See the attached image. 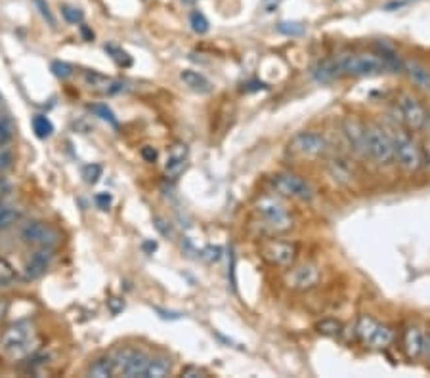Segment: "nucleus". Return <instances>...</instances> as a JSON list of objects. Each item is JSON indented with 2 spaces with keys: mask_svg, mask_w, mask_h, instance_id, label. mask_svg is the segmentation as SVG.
<instances>
[{
  "mask_svg": "<svg viewBox=\"0 0 430 378\" xmlns=\"http://www.w3.org/2000/svg\"><path fill=\"white\" fill-rule=\"evenodd\" d=\"M424 352L430 356V336L429 338H424Z\"/></svg>",
  "mask_w": 430,
  "mask_h": 378,
  "instance_id": "5fc2aeb1",
  "label": "nucleus"
},
{
  "mask_svg": "<svg viewBox=\"0 0 430 378\" xmlns=\"http://www.w3.org/2000/svg\"><path fill=\"white\" fill-rule=\"evenodd\" d=\"M184 2H190V4H192V2H197V0H184Z\"/></svg>",
  "mask_w": 430,
  "mask_h": 378,
  "instance_id": "6e6d98bb",
  "label": "nucleus"
},
{
  "mask_svg": "<svg viewBox=\"0 0 430 378\" xmlns=\"http://www.w3.org/2000/svg\"><path fill=\"white\" fill-rule=\"evenodd\" d=\"M321 279V269L316 264H300V266H291L287 274L283 277L285 287L291 290H310Z\"/></svg>",
  "mask_w": 430,
  "mask_h": 378,
  "instance_id": "1a4fd4ad",
  "label": "nucleus"
},
{
  "mask_svg": "<svg viewBox=\"0 0 430 378\" xmlns=\"http://www.w3.org/2000/svg\"><path fill=\"white\" fill-rule=\"evenodd\" d=\"M203 256H205L208 262H218V260L222 258V249H220V246L210 245L203 251Z\"/></svg>",
  "mask_w": 430,
  "mask_h": 378,
  "instance_id": "37998d69",
  "label": "nucleus"
},
{
  "mask_svg": "<svg viewBox=\"0 0 430 378\" xmlns=\"http://www.w3.org/2000/svg\"><path fill=\"white\" fill-rule=\"evenodd\" d=\"M180 79L184 82L185 86L193 92H199V94H207L210 92V81H208L205 74L197 73V71H192V69H185L180 73Z\"/></svg>",
  "mask_w": 430,
  "mask_h": 378,
  "instance_id": "4be33fe9",
  "label": "nucleus"
},
{
  "mask_svg": "<svg viewBox=\"0 0 430 378\" xmlns=\"http://www.w3.org/2000/svg\"><path fill=\"white\" fill-rule=\"evenodd\" d=\"M0 207H2V205H0Z\"/></svg>",
  "mask_w": 430,
  "mask_h": 378,
  "instance_id": "4d7b16f0",
  "label": "nucleus"
},
{
  "mask_svg": "<svg viewBox=\"0 0 430 378\" xmlns=\"http://www.w3.org/2000/svg\"><path fill=\"white\" fill-rule=\"evenodd\" d=\"M264 2V8H266V12H274L275 8L279 6V2L282 0H262Z\"/></svg>",
  "mask_w": 430,
  "mask_h": 378,
  "instance_id": "09e8293b",
  "label": "nucleus"
},
{
  "mask_svg": "<svg viewBox=\"0 0 430 378\" xmlns=\"http://www.w3.org/2000/svg\"><path fill=\"white\" fill-rule=\"evenodd\" d=\"M185 163H187V145L185 143H174L169 149V155H167V161H164V176L171 180L178 178L180 174L184 172Z\"/></svg>",
  "mask_w": 430,
  "mask_h": 378,
  "instance_id": "4468645a",
  "label": "nucleus"
},
{
  "mask_svg": "<svg viewBox=\"0 0 430 378\" xmlns=\"http://www.w3.org/2000/svg\"><path fill=\"white\" fill-rule=\"evenodd\" d=\"M89 109L92 113H94L96 117H100V119H102V120H105L107 125H112L113 128H115V130L119 128V120H117V117L113 115L112 109H109V107H107V105H105V104H94V105H90Z\"/></svg>",
  "mask_w": 430,
  "mask_h": 378,
  "instance_id": "cd10ccee",
  "label": "nucleus"
},
{
  "mask_svg": "<svg viewBox=\"0 0 430 378\" xmlns=\"http://www.w3.org/2000/svg\"><path fill=\"white\" fill-rule=\"evenodd\" d=\"M50 260H52V249H38L37 252H33V256L29 258V262H27L25 267H23L25 279H27V281L40 279V277L48 271Z\"/></svg>",
  "mask_w": 430,
  "mask_h": 378,
  "instance_id": "ddd939ff",
  "label": "nucleus"
},
{
  "mask_svg": "<svg viewBox=\"0 0 430 378\" xmlns=\"http://www.w3.org/2000/svg\"><path fill=\"white\" fill-rule=\"evenodd\" d=\"M86 375L89 377H94V378H107V377H113L115 372H113V363H112V357H100V359H96V361H92L89 367V371H86Z\"/></svg>",
  "mask_w": 430,
  "mask_h": 378,
  "instance_id": "393cba45",
  "label": "nucleus"
},
{
  "mask_svg": "<svg viewBox=\"0 0 430 378\" xmlns=\"http://www.w3.org/2000/svg\"><path fill=\"white\" fill-rule=\"evenodd\" d=\"M102 174H104L102 164L92 163V164H86V166H82V178H84V182H86L89 186L98 184V180L102 178Z\"/></svg>",
  "mask_w": 430,
  "mask_h": 378,
  "instance_id": "c85d7f7f",
  "label": "nucleus"
},
{
  "mask_svg": "<svg viewBox=\"0 0 430 378\" xmlns=\"http://www.w3.org/2000/svg\"><path fill=\"white\" fill-rule=\"evenodd\" d=\"M367 155L383 166L394 163L392 138L381 125H367Z\"/></svg>",
  "mask_w": 430,
  "mask_h": 378,
  "instance_id": "423d86ee",
  "label": "nucleus"
},
{
  "mask_svg": "<svg viewBox=\"0 0 430 378\" xmlns=\"http://www.w3.org/2000/svg\"><path fill=\"white\" fill-rule=\"evenodd\" d=\"M144 249L148 252H153L157 249V243H151V241H148V243H144Z\"/></svg>",
  "mask_w": 430,
  "mask_h": 378,
  "instance_id": "864d4df0",
  "label": "nucleus"
},
{
  "mask_svg": "<svg viewBox=\"0 0 430 378\" xmlns=\"http://www.w3.org/2000/svg\"><path fill=\"white\" fill-rule=\"evenodd\" d=\"M31 126H33L35 136L40 138V140H46V138H50L54 134L52 120L48 119L46 115H35V117L31 119Z\"/></svg>",
  "mask_w": 430,
  "mask_h": 378,
  "instance_id": "a878e982",
  "label": "nucleus"
},
{
  "mask_svg": "<svg viewBox=\"0 0 430 378\" xmlns=\"http://www.w3.org/2000/svg\"><path fill=\"white\" fill-rule=\"evenodd\" d=\"M272 187L279 197H287V199L300 200V203H310L314 199V189L306 182L305 178H300L293 172H277L272 176Z\"/></svg>",
  "mask_w": 430,
  "mask_h": 378,
  "instance_id": "39448f33",
  "label": "nucleus"
},
{
  "mask_svg": "<svg viewBox=\"0 0 430 378\" xmlns=\"http://www.w3.org/2000/svg\"><path fill=\"white\" fill-rule=\"evenodd\" d=\"M84 82L90 90H96L102 94H121L125 90V82L115 81L112 77H105V74L98 73V71H86L84 73Z\"/></svg>",
  "mask_w": 430,
  "mask_h": 378,
  "instance_id": "2eb2a0df",
  "label": "nucleus"
},
{
  "mask_svg": "<svg viewBox=\"0 0 430 378\" xmlns=\"http://www.w3.org/2000/svg\"><path fill=\"white\" fill-rule=\"evenodd\" d=\"M149 357L151 356H148V354H146V352H141V349H132L130 359H128L125 371H123V377L146 378V371H148V365H149Z\"/></svg>",
  "mask_w": 430,
  "mask_h": 378,
  "instance_id": "aec40b11",
  "label": "nucleus"
},
{
  "mask_svg": "<svg viewBox=\"0 0 430 378\" xmlns=\"http://www.w3.org/2000/svg\"><path fill=\"white\" fill-rule=\"evenodd\" d=\"M260 258L274 267H291L297 262L300 254V246L295 241L279 239L272 235L260 241L259 245Z\"/></svg>",
  "mask_w": 430,
  "mask_h": 378,
  "instance_id": "7ed1b4c3",
  "label": "nucleus"
},
{
  "mask_svg": "<svg viewBox=\"0 0 430 378\" xmlns=\"http://www.w3.org/2000/svg\"><path fill=\"white\" fill-rule=\"evenodd\" d=\"M52 73L56 74L58 79H61V81H66V79H69V77L73 74V67L66 63V61H54Z\"/></svg>",
  "mask_w": 430,
  "mask_h": 378,
  "instance_id": "58836bf2",
  "label": "nucleus"
},
{
  "mask_svg": "<svg viewBox=\"0 0 430 378\" xmlns=\"http://www.w3.org/2000/svg\"><path fill=\"white\" fill-rule=\"evenodd\" d=\"M327 143L325 136H321L318 132H312V130H305V132H298L297 136H293V140L289 141V149L293 153H297L306 159H316V157L325 155Z\"/></svg>",
  "mask_w": 430,
  "mask_h": 378,
  "instance_id": "9d476101",
  "label": "nucleus"
},
{
  "mask_svg": "<svg viewBox=\"0 0 430 378\" xmlns=\"http://www.w3.org/2000/svg\"><path fill=\"white\" fill-rule=\"evenodd\" d=\"M356 334L365 346L377 349L388 348L394 342V338H396V334H394L390 326L381 325L378 321H375L373 317H367V315H364L358 321Z\"/></svg>",
  "mask_w": 430,
  "mask_h": 378,
  "instance_id": "0eeeda50",
  "label": "nucleus"
},
{
  "mask_svg": "<svg viewBox=\"0 0 430 378\" xmlns=\"http://www.w3.org/2000/svg\"><path fill=\"white\" fill-rule=\"evenodd\" d=\"M33 4H35V8L38 10V14L45 17L46 23L52 25V27H56V17H54L52 10L48 6V2H46V0H33Z\"/></svg>",
  "mask_w": 430,
  "mask_h": 378,
  "instance_id": "e433bc0d",
  "label": "nucleus"
},
{
  "mask_svg": "<svg viewBox=\"0 0 430 378\" xmlns=\"http://www.w3.org/2000/svg\"><path fill=\"white\" fill-rule=\"evenodd\" d=\"M400 115L404 125L409 132H421L429 125V113L424 109V105L419 102V97L413 94H401L398 100Z\"/></svg>",
  "mask_w": 430,
  "mask_h": 378,
  "instance_id": "6e6552de",
  "label": "nucleus"
},
{
  "mask_svg": "<svg viewBox=\"0 0 430 378\" xmlns=\"http://www.w3.org/2000/svg\"><path fill=\"white\" fill-rule=\"evenodd\" d=\"M327 171L331 174V178H333L337 184H341V186H352L358 180L354 166H352L346 159H333V161H329Z\"/></svg>",
  "mask_w": 430,
  "mask_h": 378,
  "instance_id": "f3484780",
  "label": "nucleus"
},
{
  "mask_svg": "<svg viewBox=\"0 0 430 378\" xmlns=\"http://www.w3.org/2000/svg\"><path fill=\"white\" fill-rule=\"evenodd\" d=\"M394 145V163L406 172H417L424 163V153L417 140L406 130H394L390 134Z\"/></svg>",
  "mask_w": 430,
  "mask_h": 378,
  "instance_id": "f03ea898",
  "label": "nucleus"
},
{
  "mask_svg": "<svg viewBox=\"0 0 430 378\" xmlns=\"http://www.w3.org/2000/svg\"><path fill=\"white\" fill-rule=\"evenodd\" d=\"M38 349H40V338L33 334L27 340H23L20 342V344L12 346V348L4 349V354H6L12 361H22V359H29L33 354H37Z\"/></svg>",
  "mask_w": 430,
  "mask_h": 378,
  "instance_id": "6ab92c4d",
  "label": "nucleus"
},
{
  "mask_svg": "<svg viewBox=\"0 0 430 378\" xmlns=\"http://www.w3.org/2000/svg\"><path fill=\"white\" fill-rule=\"evenodd\" d=\"M107 308H109V312H112L113 315H117V313L125 310V302H123L121 298H112V300H107Z\"/></svg>",
  "mask_w": 430,
  "mask_h": 378,
  "instance_id": "a18cd8bd",
  "label": "nucleus"
},
{
  "mask_svg": "<svg viewBox=\"0 0 430 378\" xmlns=\"http://www.w3.org/2000/svg\"><path fill=\"white\" fill-rule=\"evenodd\" d=\"M404 71L408 73V77L415 86L424 90L430 88V69L423 65L421 61H406L404 63Z\"/></svg>",
  "mask_w": 430,
  "mask_h": 378,
  "instance_id": "412c9836",
  "label": "nucleus"
},
{
  "mask_svg": "<svg viewBox=\"0 0 430 378\" xmlns=\"http://www.w3.org/2000/svg\"><path fill=\"white\" fill-rule=\"evenodd\" d=\"M277 31L282 35H287V37H302L305 35V25L297 22H282L277 25Z\"/></svg>",
  "mask_w": 430,
  "mask_h": 378,
  "instance_id": "7c9ffc66",
  "label": "nucleus"
},
{
  "mask_svg": "<svg viewBox=\"0 0 430 378\" xmlns=\"http://www.w3.org/2000/svg\"><path fill=\"white\" fill-rule=\"evenodd\" d=\"M316 331L323 336H341L342 331H344V325H342L339 319L335 317H325L316 323Z\"/></svg>",
  "mask_w": 430,
  "mask_h": 378,
  "instance_id": "bb28decb",
  "label": "nucleus"
},
{
  "mask_svg": "<svg viewBox=\"0 0 430 378\" xmlns=\"http://www.w3.org/2000/svg\"><path fill=\"white\" fill-rule=\"evenodd\" d=\"M254 216L260 231L279 235L293 228V212L277 195H260L254 203Z\"/></svg>",
  "mask_w": 430,
  "mask_h": 378,
  "instance_id": "f257e3e1",
  "label": "nucleus"
},
{
  "mask_svg": "<svg viewBox=\"0 0 430 378\" xmlns=\"http://www.w3.org/2000/svg\"><path fill=\"white\" fill-rule=\"evenodd\" d=\"M33 334H35V331H33L31 323H15V325L8 326L4 334L0 336V346H2V349L12 348L15 344L31 338Z\"/></svg>",
  "mask_w": 430,
  "mask_h": 378,
  "instance_id": "a211bd4d",
  "label": "nucleus"
},
{
  "mask_svg": "<svg viewBox=\"0 0 430 378\" xmlns=\"http://www.w3.org/2000/svg\"><path fill=\"white\" fill-rule=\"evenodd\" d=\"M105 52L112 54L113 61H115V63H117L119 67H130V65H132V60H130V56H128L125 50H121L119 46L105 45Z\"/></svg>",
  "mask_w": 430,
  "mask_h": 378,
  "instance_id": "c756f323",
  "label": "nucleus"
},
{
  "mask_svg": "<svg viewBox=\"0 0 430 378\" xmlns=\"http://www.w3.org/2000/svg\"><path fill=\"white\" fill-rule=\"evenodd\" d=\"M14 138V123L12 119H0V148H6Z\"/></svg>",
  "mask_w": 430,
  "mask_h": 378,
  "instance_id": "72a5a7b5",
  "label": "nucleus"
},
{
  "mask_svg": "<svg viewBox=\"0 0 430 378\" xmlns=\"http://www.w3.org/2000/svg\"><path fill=\"white\" fill-rule=\"evenodd\" d=\"M81 33L82 37H84V40H92V38H94V33H92L86 25H81Z\"/></svg>",
  "mask_w": 430,
  "mask_h": 378,
  "instance_id": "3c124183",
  "label": "nucleus"
},
{
  "mask_svg": "<svg viewBox=\"0 0 430 378\" xmlns=\"http://www.w3.org/2000/svg\"><path fill=\"white\" fill-rule=\"evenodd\" d=\"M140 155L144 161H148V163H155L157 161V149L151 148V145H146V148H141Z\"/></svg>",
  "mask_w": 430,
  "mask_h": 378,
  "instance_id": "c03bdc74",
  "label": "nucleus"
},
{
  "mask_svg": "<svg viewBox=\"0 0 430 378\" xmlns=\"http://www.w3.org/2000/svg\"><path fill=\"white\" fill-rule=\"evenodd\" d=\"M342 134L348 141L350 149L356 155L369 157L367 155V125L364 120H360L358 117H344L342 119Z\"/></svg>",
  "mask_w": 430,
  "mask_h": 378,
  "instance_id": "f8f14e48",
  "label": "nucleus"
},
{
  "mask_svg": "<svg viewBox=\"0 0 430 378\" xmlns=\"http://www.w3.org/2000/svg\"><path fill=\"white\" fill-rule=\"evenodd\" d=\"M94 203H96L100 210H109V207H112V203H113L112 193H105V191L96 193V195H94Z\"/></svg>",
  "mask_w": 430,
  "mask_h": 378,
  "instance_id": "ea45409f",
  "label": "nucleus"
},
{
  "mask_svg": "<svg viewBox=\"0 0 430 378\" xmlns=\"http://www.w3.org/2000/svg\"><path fill=\"white\" fill-rule=\"evenodd\" d=\"M153 222H155L157 231H159L161 235H164V237H172V235H174V231H172V228H171V226H169V223L164 222L163 218H159V216H157V218H153Z\"/></svg>",
  "mask_w": 430,
  "mask_h": 378,
  "instance_id": "79ce46f5",
  "label": "nucleus"
},
{
  "mask_svg": "<svg viewBox=\"0 0 430 378\" xmlns=\"http://www.w3.org/2000/svg\"><path fill=\"white\" fill-rule=\"evenodd\" d=\"M180 375H182L184 378H203V377H207V371H205V369H201V367H197V365H187V367L182 369Z\"/></svg>",
  "mask_w": 430,
  "mask_h": 378,
  "instance_id": "a19ab883",
  "label": "nucleus"
},
{
  "mask_svg": "<svg viewBox=\"0 0 430 378\" xmlns=\"http://www.w3.org/2000/svg\"><path fill=\"white\" fill-rule=\"evenodd\" d=\"M61 15H63V19H66L67 23H71V25H79V23H82V19H84V14H82L81 10L73 6H61Z\"/></svg>",
  "mask_w": 430,
  "mask_h": 378,
  "instance_id": "c9c22d12",
  "label": "nucleus"
},
{
  "mask_svg": "<svg viewBox=\"0 0 430 378\" xmlns=\"http://www.w3.org/2000/svg\"><path fill=\"white\" fill-rule=\"evenodd\" d=\"M339 73L348 77H373L388 71L378 54H346L337 60Z\"/></svg>",
  "mask_w": 430,
  "mask_h": 378,
  "instance_id": "20e7f679",
  "label": "nucleus"
},
{
  "mask_svg": "<svg viewBox=\"0 0 430 378\" xmlns=\"http://www.w3.org/2000/svg\"><path fill=\"white\" fill-rule=\"evenodd\" d=\"M190 25H192V29L195 31V33H199V35H205L208 31V19L201 14L199 10H193L192 14H190Z\"/></svg>",
  "mask_w": 430,
  "mask_h": 378,
  "instance_id": "473e14b6",
  "label": "nucleus"
},
{
  "mask_svg": "<svg viewBox=\"0 0 430 378\" xmlns=\"http://www.w3.org/2000/svg\"><path fill=\"white\" fill-rule=\"evenodd\" d=\"M14 166V151L8 148H0V174L10 171Z\"/></svg>",
  "mask_w": 430,
  "mask_h": 378,
  "instance_id": "4c0bfd02",
  "label": "nucleus"
},
{
  "mask_svg": "<svg viewBox=\"0 0 430 378\" xmlns=\"http://www.w3.org/2000/svg\"><path fill=\"white\" fill-rule=\"evenodd\" d=\"M260 88H266V84L264 82H249L245 86L247 92H254V90H260Z\"/></svg>",
  "mask_w": 430,
  "mask_h": 378,
  "instance_id": "8fccbe9b",
  "label": "nucleus"
},
{
  "mask_svg": "<svg viewBox=\"0 0 430 378\" xmlns=\"http://www.w3.org/2000/svg\"><path fill=\"white\" fill-rule=\"evenodd\" d=\"M312 77L318 82H331L341 77L337 61H319L318 65L312 67Z\"/></svg>",
  "mask_w": 430,
  "mask_h": 378,
  "instance_id": "b1692460",
  "label": "nucleus"
},
{
  "mask_svg": "<svg viewBox=\"0 0 430 378\" xmlns=\"http://www.w3.org/2000/svg\"><path fill=\"white\" fill-rule=\"evenodd\" d=\"M15 277V267L6 258H0V285H10Z\"/></svg>",
  "mask_w": 430,
  "mask_h": 378,
  "instance_id": "f704fd0d",
  "label": "nucleus"
},
{
  "mask_svg": "<svg viewBox=\"0 0 430 378\" xmlns=\"http://www.w3.org/2000/svg\"><path fill=\"white\" fill-rule=\"evenodd\" d=\"M404 352L409 359H419L424 354V334L423 331L415 325H409L404 331Z\"/></svg>",
  "mask_w": 430,
  "mask_h": 378,
  "instance_id": "dca6fc26",
  "label": "nucleus"
},
{
  "mask_svg": "<svg viewBox=\"0 0 430 378\" xmlns=\"http://www.w3.org/2000/svg\"><path fill=\"white\" fill-rule=\"evenodd\" d=\"M10 191H12V184L8 182V178L0 176V197H4V195H8Z\"/></svg>",
  "mask_w": 430,
  "mask_h": 378,
  "instance_id": "de8ad7c7",
  "label": "nucleus"
},
{
  "mask_svg": "<svg viewBox=\"0 0 430 378\" xmlns=\"http://www.w3.org/2000/svg\"><path fill=\"white\" fill-rule=\"evenodd\" d=\"M20 220V212L15 208L0 207V230H6Z\"/></svg>",
  "mask_w": 430,
  "mask_h": 378,
  "instance_id": "2f4dec72",
  "label": "nucleus"
},
{
  "mask_svg": "<svg viewBox=\"0 0 430 378\" xmlns=\"http://www.w3.org/2000/svg\"><path fill=\"white\" fill-rule=\"evenodd\" d=\"M6 312H8V302L4 298H0V321L6 317Z\"/></svg>",
  "mask_w": 430,
  "mask_h": 378,
  "instance_id": "603ef678",
  "label": "nucleus"
},
{
  "mask_svg": "<svg viewBox=\"0 0 430 378\" xmlns=\"http://www.w3.org/2000/svg\"><path fill=\"white\" fill-rule=\"evenodd\" d=\"M153 310H155V312L159 313V315H161V317H163V319H171V321H176V319L182 317V313H178V312H167V310H163V308H153Z\"/></svg>",
  "mask_w": 430,
  "mask_h": 378,
  "instance_id": "49530a36",
  "label": "nucleus"
},
{
  "mask_svg": "<svg viewBox=\"0 0 430 378\" xmlns=\"http://www.w3.org/2000/svg\"><path fill=\"white\" fill-rule=\"evenodd\" d=\"M22 239L27 245L52 249L60 243V233L45 222H29L22 228Z\"/></svg>",
  "mask_w": 430,
  "mask_h": 378,
  "instance_id": "9b49d317",
  "label": "nucleus"
},
{
  "mask_svg": "<svg viewBox=\"0 0 430 378\" xmlns=\"http://www.w3.org/2000/svg\"><path fill=\"white\" fill-rule=\"evenodd\" d=\"M172 363L167 356H155L149 357L148 371H146V378H164L171 375Z\"/></svg>",
  "mask_w": 430,
  "mask_h": 378,
  "instance_id": "5701e85b",
  "label": "nucleus"
}]
</instances>
